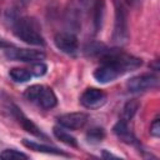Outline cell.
Instances as JSON below:
<instances>
[{
  "mask_svg": "<svg viewBox=\"0 0 160 160\" xmlns=\"http://www.w3.org/2000/svg\"><path fill=\"white\" fill-rule=\"evenodd\" d=\"M22 144H24L26 148H29L30 150H34V151H38V152L54 154V155H66L64 151H61V150L58 149V148H52V146H49V145L39 144V142H35V141H31V140H28V139H24V140H22Z\"/></svg>",
  "mask_w": 160,
  "mask_h": 160,
  "instance_id": "obj_13",
  "label": "cell"
},
{
  "mask_svg": "<svg viewBox=\"0 0 160 160\" xmlns=\"http://www.w3.org/2000/svg\"><path fill=\"white\" fill-rule=\"evenodd\" d=\"M80 102L86 109L95 110V109L101 108L106 102V94L100 89L89 88L82 92L80 98Z\"/></svg>",
  "mask_w": 160,
  "mask_h": 160,
  "instance_id": "obj_8",
  "label": "cell"
},
{
  "mask_svg": "<svg viewBox=\"0 0 160 160\" xmlns=\"http://www.w3.org/2000/svg\"><path fill=\"white\" fill-rule=\"evenodd\" d=\"M6 45H8V44H6L5 41H2V40L0 39V48H2V46H6Z\"/></svg>",
  "mask_w": 160,
  "mask_h": 160,
  "instance_id": "obj_23",
  "label": "cell"
},
{
  "mask_svg": "<svg viewBox=\"0 0 160 160\" xmlns=\"http://www.w3.org/2000/svg\"><path fill=\"white\" fill-rule=\"evenodd\" d=\"M104 15V0H95L92 4V16H94V29L99 31L102 22Z\"/></svg>",
  "mask_w": 160,
  "mask_h": 160,
  "instance_id": "obj_15",
  "label": "cell"
},
{
  "mask_svg": "<svg viewBox=\"0 0 160 160\" xmlns=\"http://www.w3.org/2000/svg\"><path fill=\"white\" fill-rule=\"evenodd\" d=\"M105 138V131L102 128H91L86 132V140L90 144H99L104 140Z\"/></svg>",
  "mask_w": 160,
  "mask_h": 160,
  "instance_id": "obj_18",
  "label": "cell"
},
{
  "mask_svg": "<svg viewBox=\"0 0 160 160\" xmlns=\"http://www.w3.org/2000/svg\"><path fill=\"white\" fill-rule=\"evenodd\" d=\"M46 70H48V66L45 65V64H42L41 61H39V62H36V64H34L32 65V68H31V74L34 75V76H42V75H45V72H46Z\"/></svg>",
  "mask_w": 160,
  "mask_h": 160,
  "instance_id": "obj_20",
  "label": "cell"
},
{
  "mask_svg": "<svg viewBox=\"0 0 160 160\" xmlns=\"http://www.w3.org/2000/svg\"><path fill=\"white\" fill-rule=\"evenodd\" d=\"M5 56L9 60L22 61V62H36L45 59V52L42 50L36 49H18L9 48L5 50Z\"/></svg>",
  "mask_w": 160,
  "mask_h": 160,
  "instance_id": "obj_5",
  "label": "cell"
},
{
  "mask_svg": "<svg viewBox=\"0 0 160 160\" xmlns=\"http://www.w3.org/2000/svg\"><path fill=\"white\" fill-rule=\"evenodd\" d=\"M128 4H130V5H132V4H135V2H138L139 0H125Z\"/></svg>",
  "mask_w": 160,
  "mask_h": 160,
  "instance_id": "obj_22",
  "label": "cell"
},
{
  "mask_svg": "<svg viewBox=\"0 0 160 160\" xmlns=\"http://www.w3.org/2000/svg\"><path fill=\"white\" fill-rule=\"evenodd\" d=\"M14 34L16 35V38L29 45H45V39L40 31V25L32 18H20L15 20Z\"/></svg>",
  "mask_w": 160,
  "mask_h": 160,
  "instance_id": "obj_1",
  "label": "cell"
},
{
  "mask_svg": "<svg viewBox=\"0 0 160 160\" xmlns=\"http://www.w3.org/2000/svg\"><path fill=\"white\" fill-rule=\"evenodd\" d=\"M121 75V72L114 68L112 65L110 64H104L101 62V66H99L95 71H94V78L101 82V84H108V82H111L114 81L116 78H119Z\"/></svg>",
  "mask_w": 160,
  "mask_h": 160,
  "instance_id": "obj_11",
  "label": "cell"
},
{
  "mask_svg": "<svg viewBox=\"0 0 160 160\" xmlns=\"http://www.w3.org/2000/svg\"><path fill=\"white\" fill-rule=\"evenodd\" d=\"M114 5H115V22H114L112 40L118 45H124L129 40L128 12H126V9L121 1L115 0Z\"/></svg>",
  "mask_w": 160,
  "mask_h": 160,
  "instance_id": "obj_4",
  "label": "cell"
},
{
  "mask_svg": "<svg viewBox=\"0 0 160 160\" xmlns=\"http://www.w3.org/2000/svg\"><path fill=\"white\" fill-rule=\"evenodd\" d=\"M24 95L29 101L36 104L38 106L45 110L52 109L58 104V99L52 89L45 85H39V84L31 85L25 90Z\"/></svg>",
  "mask_w": 160,
  "mask_h": 160,
  "instance_id": "obj_3",
  "label": "cell"
},
{
  "mask_svg": "<svg viewBox=\"0 0 160 160\" xmlns=\"http://www.w3.org/2000/svg\"><path fill=\"white\" fill-rule=\"evenodd\" d=\"M158 82L159 80L154 74H141L128 80L126 89L132 94H138V92H144L156 88Z\"/></svg>",
  "mask_w": 160,
  "mask_h": 160,
  "instance_id": "obj_6",
  "label": "cell"
},
{
  "mask_svg": "<svg viewBox=\"0 0 160 160\" xmlns=\"http://www.w3.org/2000/svg\"><path fill=\"white\" fill-rule=\"evenodd\" d=\"M52 132H54L55 138H56L58 140H60L61 142H64V144H66V145H69V146H72V148H76V146H78V140L75 139V136H72L70 132L62 130L61 128L55 126V128L52 129Z\"/></svg>",
  "mask_w": 160,
  "mask_h": 160,
  "instance_id": "obj_14",
  "label": "cell"
},
{
  "mask_svg": "<svg viewBox=\"0 0 160 160\" xmlns=\"http://www.w3.org/2000/svg\"><path fill=\"white\" fill-rule=\"evenodd\" d=\"M9 75L15 82H26L32 76L31 71L28 69H24V68H12V69H10Z\"/></svg>",
  "mask_w": 160,
  "mask_h": 160,
  "instance_id": "obj_16",
  "label": "cell"
},
{
  "mask_svg": "<svg viewBox=\"0 0 160 160\" xmlns=\"http://www.w3.org/2000/svg\"><path fill=\"white\" fill-rule=\"evenodd\" d=\"M138 109H139V102L136 100H129L128 102H125L122 108V120L130 121L136 114Z\"/></svg>",
  "mask_w": 160,
  "mask_h": 160,
  "instance_id": "obj_17",
  "label": "cell"
},
{
  "mask_svg": "<svg viewBox=\"0 0 160 160\" xmlns=\"http://www.w3.org/2000/svg\"><path fill=\"white\" fill-rule=\"evenodd\" d=\"M0 159L2 160H16V159H29V156L15 149H5L0 152Z\"/></svg>",
  "mask_w": 160,
  "mask_h": 160,
  "instance_id": "obj_19",
  "label": "cell"
},
{
  "mask_svg": "<svg viewBox=\"0 0 160 160\" xmlns=\"http://www.w3.org/2000/svg\"><path fill=\"white\" fill-rule=\"evenodd\" d=\"M10 111H11L12 116L16 119V121L21 125V128H22L25 131H28L29 134H32V135H35V136H41V138H44V134L40 131V129H39L29 118H26V116L22 114V111H21L18 106L11 105V106H10Z\"/></svg>",
  "mask_w": 160,
  "mask_h": 160,
  "instance_id": "obj_10",
  "label": "cell"
},
{
  "mask_svg": "<svg viewBox=\"0 0 160 160\" xmlns=\"http://www.w3.org/2000/svg\"><path fill=\"white\" fill-rule=\"evenodd\" d=\"M150 135L154 138H159L160 136V120L159 116H156L152 122L150 124Z\"/></svg>",
  "mask_w": 160,
  "mask_h": 160,
  "instance_id": "obj_21",
  "label": "cell"
},
{
  "mask_svg": "<svg viewBox=\"0 0 160 160\" xmlns=\"http://www.w3.org/2000/svg\"><path fill=\"white\" fill-rule=\"evenodd\" d=\"M88 120H89V116L85 112H68L58 118V124L61 128L78 130V129H81L88 122Z\"/></svg>",
  "mask_w": 160,
  "mask_h": 160,
  "instance_id": "obj_9",
  "label": "cell"
},
{
  "mask_svg": "<svg viewBox=\"0 0 160 160\" xmlns=\"http://www.w3.org/2000/svg\"><path fill=\"white\" fill-rule=\"evenodd\" d=\"M112 131H114V134H115L119 139H121V141H124V142H126V144H132V142H135V138H134V135L131 134V131L129 130L128 121H125V120H122V119L119 120V121L114 125Z\"/></svg>",
  "mask_w": 160,
  "mask_h": 160,
  "instance_id": "obj_12",
  "label": "cell"
},
{
  "mask_svg": "<svg viewBox=\"0 0 160 160\" xmlns=\"http://www.w3.org/2000/svg\"><path fill=\"white\" fill-rule=\"evenodd\" d=\"M54 44L66 55H75L79 50L78 38L72 32H58L54 38Z\"/></svg>",
  "mask_w": 160,
  "mask_h": 160,
  "instance_id": "obj_7",
  "label": "cell"
},
{
  "mask_svg": "<svg viewBox=\"0 0 160 160\" xmlns=\"http://www.w3.org/2000/svg\"><path fill=\"white\" fill-rule=\"evenodd\" d=\"M100 60L104 64H110L114 68H116L121 74L126 71L135 70L141 66L142 61L139 58H135L132 55L125 54L118 49H108L100 55Z\"/></svg>",
  "mask_w": 160,
  "mask_h": 160,
  "instance_id": "obj_2",
  "label": "cell"
}]
</instances>
